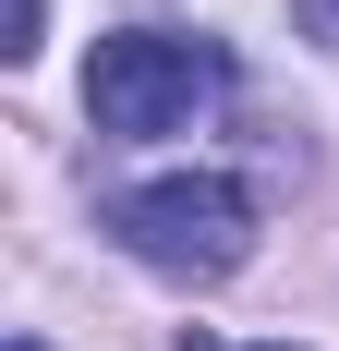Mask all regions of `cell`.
<instances>
[{
    "label": "cell",
    "instance_id": "obj_3",
    "mask_svg": "<svg viewBox=\"0 0 339 351\" xmlns=\"http://www.w3.org/2000/svg\"><path fill=\"white\" fill-rule=\"evenodd\" d=\"M36 12H49V0H12V36H0L12 61H25V49H36Z\"/></svg>",
    "mask_w": 339,
    "mask_h": 351
},
{
    "label": "cell",
    "instance_id": "obj_1",
    "mask_svg": "<svg viewBox=\"0 0 339 351\" xmlns=\"http://www.w3.org/2000/svg\"><path fill=\"white\" fill-rule=\"evenodd\" d=\"M218 97H231V49L194 36V25H121V36H97V61H85L97 134H194Z\"/></svg>",
    "mask_w": 339,
    "mask_h": 351
},
{
    "label": "cell",
    "instance_id": "obj_6",
    "mask_svg": "<svg viewBox=\"0 0 339 351\" xmlns=\"http://www.w3.org/2000/svg\"><path fill=\"white\" fill-rule=\"evenodd\" d=\"M12 351H49V339H12Z\"/></svg>",
    "mask_w": 339,
    "mask_h": 351
},
{
    "label": "cell",
    "instance_id": "obj_4",
    "mask_svg": "<svg viewBox=\"0 0 339 351\" xmlns=\"http://www.w3.org/2000/svg\"><path fill=\"white\" fill-rule=\"evenodd\" d=\"M291 12H303V36H327V49H339V0H291Z\"/></svg>",
    "mask_w": 339,
    "mask_h": 351
},
{
    "label": "cell",
    "instance_id": "obj_5",
    "mask_svg": "<svg viewBox=\"0 0 339 351\" xmlns=\"http://www.w3.org/2000/svg\"><path fill=\"white\" fill-rule=\"evenodd\" d=\"M194 351H218V339H194ZM279 351H291V339H279Z\"/></svg>",
    "mask_w": 339,
    "mask_h": 351
},
{
    "label": "cell",
    "instance_id": "obj_2",
    "mask_svg": "<svg viewBox=\"0 0 339 351\" xmlns=\"http://www.w3.org/2000/svg\"><path fill=\"white\" fill-rule=\"evenodd\" d=\"M121 254L158 267V279H231L242 254H255V194L231 170H170V182H134L121 206H109Z\"/></svg>",
    "mask_w": 339,
    "mask_h": 351
}]
</instances>
